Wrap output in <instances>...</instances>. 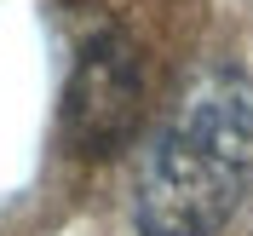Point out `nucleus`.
<instances>
[{
    "instance_id": "f257e3e1",
    "label": "nucleus",
    "mask_w": 253,
    "mask_h": 236,
    "mask_svg": "<svg viewBox=\"0 0 253 236\" xmlns=\"http://www.w3.org/2000/svg\"><path fill=\"white\" fill-rule=\"evenodd\" d=\"M253 185V81L213 63L184 87L138 167L132 219L144 236H213Z\"/></svg>"
},
{
    "instance_id": "f03ea898",
    "label": "nucleus",
    "mask_w": 253,
    "mask_h": 236,
    "mask_svg": "<svg viewBox=\"0 0 253 236\" xmlns=\"http://www.w3.org/2000/svg\"><path fill=\"white\" fill-rule=\"evenodd\" d=\"M138 115H144L138 47L121 29L92 35L63 87V139L81 156H115L138 133Z\"/></svg>"
}]
</instances>
